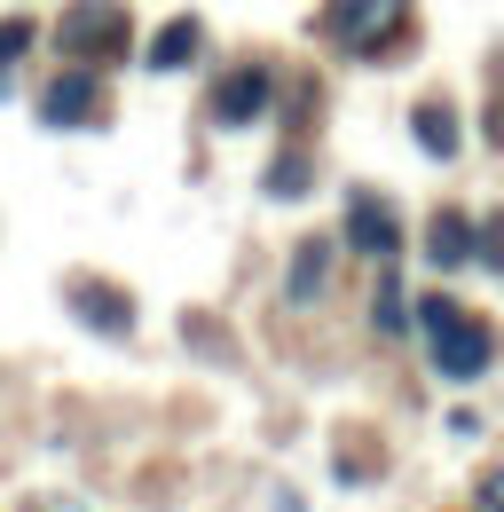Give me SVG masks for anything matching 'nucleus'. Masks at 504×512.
I'll list each match as a JSON object with an SVG mask.
<instances>
[{
	"label": "nucleus",
	"mask_w": 504,
	"mask_h": 512,
	"mask_svg": "<svg viewBox=\"0 0 504 512\" xmlns=\"http://www.w3.org/2000/svg\"><path fill=\"white\" fill-rule=\"evenodd\" d=\"M418 323H426V339H434V371H441V379H481V371H489L497 339L465 316L457 300H441V292H434V300H418Z\"/></svg>",
	"instance_id": "f257e3e1"
},
{
	"label": "nucleus",
	"mask_w": 504,
	"mask_h": 512,
	"mask_svg": "<svg viewBox=\"0 0 504 512\" xmlns=\"http://www.w3.org/2000/svg\"><path fill=\"white\" fill-rule=\"evenodd\" d=\"M126 40H134V24L119 0H71L56 24V48L71 64H111V56H126Z\"/></svg>",
	"instance_id": "f03ea898"
},
{
	"label": "nucleus",
	"mask_w": 504,
	"mask_h": 512,
	"mask_svg": "<svg viewBox=\"0 0 504 512\" xmlns=\"http://www.w3.org/2000/svg\"><path fill=\"white\" fill-rule=\"evenodd\" d=\"M402 16H410V0H331V40H347L355 56H378V40L386 32H402Z\"/></svg>",
	"instance_id": "7ed1b4c3"
},
{
	"label": "nucleus",
	"mask_w": 504,
	"mask_h": 512,
	"mask_svg": "<svg viewBox=\"0 0 504 512\" xmlns=\"http://www.w3.org/2000/svg\"><path fill=\"white\" fill-rule=\"evenodd\" d=\"M40 119L48 127H95L103 119V79L95 71H63L56 87L40 95Z\"/></svg>",
	"instance_id": "20e7f679"
},
{
	"label": "nucleus",
	"mask_w": 504,
	"mask_h": 512,
	"mask_svg": "<svg viewBox=\"0 0 504 512\" xmlns=\"http://www.w3.org/2000/svg\"><path fill=\"white\" fill-rule=\"evenodd\" d=\"M260 111H268V71L260 64H237L213 87V119H221V127H252Z\"/></svg>",
	"instance_id": "39448f33"
},
{
	"label": "nucleus",
	"mask_w": 504,
	"mask_h": 512,
	"mask_svg": "<svg viewBox=\"0 0 504 512\" xmlns=\"http://www.w3.org/2000/svg\"><path fill=\"white\" fill-rule=\"evenodd\" d=\"M347 245H355V253H378V260L402 245V229H394L386 197H371V190H355V197H347Z\"/></svg>",
	"instance_id": "423d86ee"
},
{
	"label": "nucleus",
	"mask_w": 504,
	"mask_h": 512,
	"mask_svg": "<svg viewBox=\"0 0 504 512\" xmlns=\"http://www.w3.org/2000/svg\"><path fill=\"white\" fill-rule=\"evenodd\" d=\"M71 308L95 323V331H111V339H119V331H134V308H126L111 284H71Z\"/></svg>",
	"instance_id": "0eeeda50"
},
{
	"label": "nucleus",
	"mask_w": 504,
	"mask_h": 512,
	"mask_svg": "<svg viewBox=\"0 0 504 512\" xmlns=\"http://www.w3.org/2000/svg\"><path fill=\"white\" fill-rule=\"evenodd\" d=\"M426 260H434V268H465V260H473V229H465V213H434V229H426Z\"/></svg>",
	"instance_id": "6e6552de"
},
{
	"label": "nucleus",
	"mask_w": 504,
	"mask_h": 512,
	"mask_svg": "<svg viewBox=\"0 0 504 512\" xmlns=\"http://www.w3.org/2000/svg\"><path fill=\"white\" fill-rule=\"evenodd\" d=\"M197 40H205V32H197V16H174V24L158 32V48H150V71H182L189 56H197Z\"/></svg>",
	"instance_id": "1a4fd4ad"
},
{
	"label": "nucleus",
	"mask_w": 504,
	"mask_h": 512,
	"mask_svg": "<svg viewBox=\"0 0 504 512\" xmlns=\"http://www.w3.org/2000/svg\"><path fill=\"white\" fill-rule=\"evenodd\" d=\"M323 276H331V245L308 237V245L292 253V300H315V292H323Z\"/></svg>",
	"instance_id": "9d476101"
},
{
	"label": "nucleus",
	"mask_w": 504,
	"mask_h": 512,
	"mask_svg": "<svg viewBox=\"0 0 504 512\" xmlns=\"http://www.w3.org/2000/svg\"><path fill=\"white\" fill-rule=\"evenodd\" d=\"M418 142H426L434 158H449V150H457V119H449L441 103H426V111H418Z\"/></svg>",
	"instance_id": "9b49d317"
},
{
	"label": "nucleus",
	"mask_w": 504,
	"mask_h": 512,
	"mask_svg": "<svg viewBox=\"0 0 504 512\" xmlns=\"http://www.w3.org/2000/svg\"><path fill=\"white\" fill-rule=\"evenodd\" d=\"M308 190V158H276L268 166V197H300Z\"/></svg>",
	"instance_id": "f8f14e48"
},
{
	"label": "nucleus",
	"mask_w": 504,
	"mask_h": 512,
	"mask_svg": "<svg viewBox=\"0 0 504 512\" xmlns=\"http://www.w3.org/2000/svg\"><path fill=\"white\" fill-rule=\"evenodd\" d=\"M24 48H32V24H24V16H8V24H0V64H16Z\"/></svg>",
	"instance_id": "ddd939ff"
},
{
	"label": "nucleus",
	"mask_w": 504,
	"mask_h": 512,
	"mask_svg": "<svg viewBox=\"0 0 504 512\" xmlns=\"http://www.w3.org/2000/svg\"><path fill=\"white\" fill-rule=\"evenodd\" d=\"M378 323H386V331H402V292H394V284L378 292Z\"/></svg>",
	"instance_id": "4468645a"
}]
</instances>
